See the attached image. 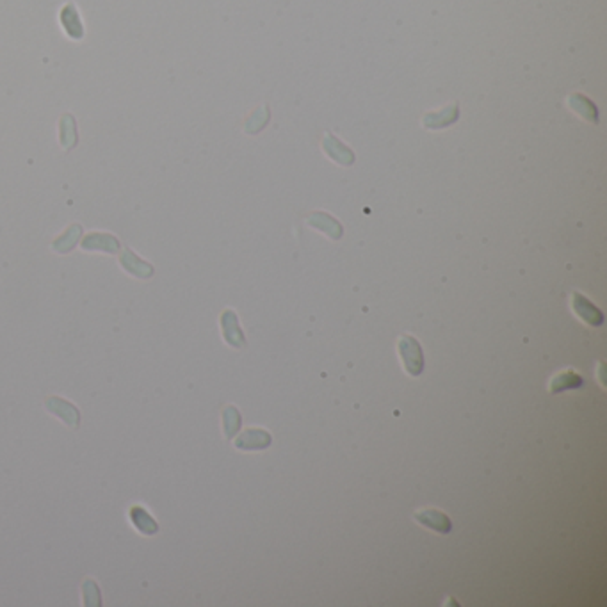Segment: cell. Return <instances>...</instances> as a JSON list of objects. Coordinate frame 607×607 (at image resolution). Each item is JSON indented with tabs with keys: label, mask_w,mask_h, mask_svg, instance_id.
<instances>
[{
	"label": "cell",
	"mask_w": 607,
	"mask_h": 607,
	"mask_svg": "<svg viewBox=\"0 0 607 607\" xmlns=\"http://www.w3.org/2000/svg\"><path fill=\"white\" fill-rule=\"evenodd\" d=\"M308 223L314 228H317V230H323L324 234L330 235L331 239L342 237V227H340V223L335 221L331 215L324 214V212H315V214H312Z\"/></svg>",
	"instance_id": "obj_14"
},
{
	"label": "cell",
	"mask_w": 607,
	"mask_h": 607,
	"mask_svg": "<svg viewBox=\"0 0 607 607\" xmlns=\"http://www.w3.org/2000/svg\"><path fill=\"white\" fill-rule=\"evenodd\" d=\"M221 328H223V337L232 347H244L246 346V338L242 333L241 326H239L237 315L232 310H225L221 315Z\"/></svg>",
	"instance_id": "obj_7"
},
{
	"label": "cell",
	"mask_w": 607,
	"mask_h": 607,
	"mask_svg": "<svg viewBox=\"0 0 607 607\" xmlns=\"http://www.w3.org/2000/svg\"><path fill=\"white\" fill-rule=\"evenodd\" d=\"M59 22H61L62 31L66 32L69 39L74 41H81L84 38V23H82L81 13H79L77 6L74 2L62 6L61 13H59Z\"/></svg>",
	"instance_id": "obj_2"
},
{
	"label": "cell",
	"mask_w": 607,
	"mask_h": 607,
	"mask_svg": "<svg viewBox=\"0 0 607 607\" xmlns=\"http://www.w3.org/2000/svg\"><path fill=\"white\" fill-rule=\"evenodd\" d=\"M81 246L84 251H102V253L116 255L121 248V242L118 237L111 234H100V232H93L84 237L81 242Z\"/></svg>",
	"instance_id": "obj_4"
},
{
	"label": "cell",
	"mask_w": 607,
	"mask_h": 607,
	"mask_svg": "<svg viewBox=\"0 0 607 607\" xmlns=\"http://www.w3.org/2000/svg\"><path fill=\"white\" fill-rule=\"evenodd\" d=\"M568 104L573 111L579 112V114L585 119H588V121H593V124L599 121V112H596V107L588 100V98H586V96L572 95L568 98Z\"/></svg>",
	"instance_id": "obj_17"
},
{
	"label": "cell",
	"mask_w": 607,
	"mask_h": 607,
	"mask_svg": "<svg viewBox=\"0 0 607 607\" xmlns=\"http://www.w3.org/2000/svg\"><path fill=\"white\" fill-rule=\"evenodd\" d=\"M585 383V380L575 373V371L568 369L559 373L557 376H554V380L550 381L549 390L552 394H559L563 390H570V388H580Z\"/></svg>",
	"instance_id": "obj_15"
},
{
	"label": "cell",
	"mask_w": 607,
	"mask_h": 607,
	"mask_svg": "<svg viewBox=\"0 0 607 607\" xmlns=\"http://www.w3.org/2000/svg\"><path fill=\"white\" fill-rule=\"evenodd\" d=\"M271 446V434L264 429H248L235 440V447L244 451L265 449Z\"/></svg>",
	"instance_id": "obj_10"
},
{
	"label": "cell",
	"mask_w": 607,
	"mask_h": 607,
	"mask_svg": "<svg viewBox=\"0 0 607 607\" xmlns=\"http://www.w3.org/2000/svg\"><path fill=\"white\" fill-rule=\"evenodd\" d=\"M458 116H460V107H458V104H453L451 107L443 109V111L436 112V114H427L426 118H424V125H426L427 128H442L454 124Z\"/></svg>",
	"instance_id": "obj_16"
},
{
	"label": "cell",
	"mask_w": 607,
	"mask_h": 607,
	"mask_svg": "<svg viewBox=\"0 0 607 607\" xmlns=\"http://www.w3.org/2000/svg\"><path fill=\"white\" fill-rule=\"evenodd\" d=\"M45 406L52 415L65 420L69 427H79V424H81V413H79L77 406H74V404L68 403L62 397H51L46 401Z\"/></svg>",
	"instance_id": "obj_5"
},
{
	"label": "cell",
	"mask_w": 607,
	"mask_h": 607,
	"mask_svg": "<svg viewBox=\"0 0 607 607\" xmlns=\"http://www.w3.org/2000/svg\"><path fill=\"white\" fill-rule=\"evenodd\" d=\"M59 145L62 150L69 152L74 150L79 145V132H77V119L74 114L65 112L59 118Z\"/></svg>",
	"instance_id": "obj_8"
},
{
	"label": "cell",
	"mask_w": 607,
	"mask_h": 607,
	"mask_svg": "<svg viewBox=\"0 0 607 607\" xmlns=\"http://www.w3.org/2000/svg\"><path fill=\"white\" fill-rule=\"evenodd\" d=\"M415 520L419 523H422L424 527L431 531H436V533L447 534L453 529V522H451L449 516L446 513L439 512V509H422V512L415 513Z\"/></svg>",
	"instance_id": "obj_9"
},
{
	"label": "cell",
	"mask_w": 607,
	"mask_h": 607,
	"mask_svg": "<svg viewBox=\"0 0 607 607\" xmlns=\"http://www.w3.org/2000/svg\"><path fill=\"white\" fill-rule=\"evenodd\" d=\"M119 264H121V267H124L128 274L139 278V280H148V278H152L155 274L154 265H152L150 262L142 260L141 257H138V255L132 250H128V248H125V250L121 251V255H119Z\"/></svg>",
	"instance_id": "obj_3"
},
{
	"label": "cell",
	"mask_w": 607,
	"mask_h": 607,
	"mask_svg": "<svg viewBox=\"0 0 607 607\" xmlns=\"http://www.w3.org/2000/svg\"><path fill=\"white\" fill-rule=\"evenodd\" d=\"M324 150H326V154L330 155L335 162H338V164L351 166L354 162L353 152L344 147L342 142L338 141L337 138H333L331 134H326V138H324Z\"/></svg>",
	"instance_id": "obj_13"
},
{
	"label": "cell",
	"mask_w": 607,
	"mask_h": 607,
	"mask_svg": "<svg viewBox=\"0 0 607 607\" xmlns=\"http://www.w3.org/2000/svg\"><path fill=\"white\" fill-rule=\"evenodd\" d=\"M81 235H82L81 225H77V223L69 225V227L66 228L65 234L59 235V237L55 239L54 242H52V250H54L55 253H59V255L69 253V251L77 246V242L81 241Z\"/></svg>",
	"instance_id": "obj_12"
},
{
	"label": "cell",
	"mask_w": 607,
	"mask_h": 607,
	"mask_svg": "<svg viewBox=\"0 0 607 607\" xmlns=\"http://www.w3.org/2000/svg\"><path fill=\"white\" fill-rule=\"evenodd\" d=\"M572 307L575 310V314L579 315L580 319L588 323L589 326H600L603 323V314L582 294L573 293L572 296Z\"/></svg>",
	"instance_id": "obj_6"
},
{
	"label": "cell",
	"mask_w": 607,
	"mask_h": 607,
	"mask_svg": "<svg viewBox=\"0 0 607 607\" xmlns=\"http://www.w3.org/2000/svg\"><path fill=\"white\" fill-rule=\"evenodd\" d=\"M399 356L410 376H419L424 371L422 347L411 335H403L399 338Z\"/></svg>",
	"instance_id": "obj_1"
},
{
	"label": "cell",
	"mask_w": 607,
	"mask_h": 607,
	"mask_svg": "<svg viewBox=\"0 0 607 607\" xmlns=\"http://www.w3.org/2000/svg\"><path fill=\"white\" fill-rule=\"evenodd\" d=\"M84 596L86 606H100V593H98V586L93 580H86L84 582Z\"/></svg>",
	"instance_id": "obj_19"
},
{
	"label": "cell",
	"mask_w": 607,
	"mask_h": 607,
	"mask_svg": "<svg viewBox=\"0 0 607 607\" xmlns=\"http://www.w3.org/2000/svg\"><path fill=\"white\" fill-rule=\"evenodd\" d=\"M128 519H131L132 526H134L139 533L145 534V536H154V534L159 533V523L155 522L154 516H152L145 507L141 506L131 507Z\"/></svg>",
	"instance_id": "obj_11"
},
{
	"label": "cell",
	"mask_w": 607,
	"mask_h": 607,
	"mask_svg": "<svg viewBox=\"0 0 607 607\" xmlns=\"http://www.w3.org/2000/svg\"><path fill=\"white\" fill-rule=\"evenodd\" d=\"M223 426L227 439H234L235 433L241 429V413L235 406H227L223 411Z\"/></svg>",
	"instance_id": "obj_18"
}]
</instances>
